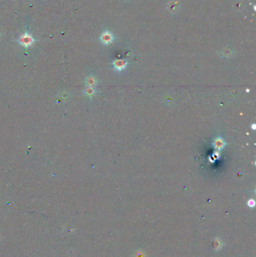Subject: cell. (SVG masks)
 Returning <instances> with one entry per match:
<instances>
[{
	"label": "cell",
	"mask_w": 256,
	"mask_h": 257,
	"mask_svg": "<svg viewBox=\"0 0 256 257\" xmlns=\"http://www.w3.org/2000/svg\"><path fill=\"white\" fill-rule=\"evenodd\" d=\"M18 43L20 44L22 46L25 47V48H28V47L32 45L35 42L34 38L32 37V36H31L29 33L27 32H25L24 34H23L22 36L19 38V39L17 40Z\"/></svg>",
	"instance_id": "obj_1"
},
{
	"label": "cell",
	"mask_w": 256,
	"mask_h": 257,
	"mask_svg": "<svg viewBox=\"0 0 256 257\" xmlns=\"http://www.w3.org/2000/svg\"><path fill=\"white\" fill-rule=\"evenodd\" d=\"M100 39H101V42L105 44V45H108V44L111 43L112 41H113V38L111 33L108 32V31H106V32H105L101 35Z\"/></svg>",
	"instance_id": "obj_2"
},
{
	"label": "cell",
	"mask_w": 256,
	"mask_h": 257,
	"mask_svg": "<svg viewBox=\"0 0 256 257\" xmlns=\"http://www.w3.org/2000/svg\"><path fill=\"white\" fill-rule=\"evenodd\" d=\"M113 65L116 69L118 70V71H121V70H123L126 67L127 62L125 60H116L113 62Z\"/></svg>",
	"instance_id": "obj_3"
},
{
	"label": "cell",
	"mask_w": 256,
	"mask_h": 257,
	"mask_svg": "<svg viewBox=\"0 0 256 257\" xmlns=\"http://www.w3.org/2000/svg\"><path fill=\"white\" fill-rule=\"evenodd\" d=\"M223 145H224V142H223V141H222V140L218 139V140H216V141H215V148H222V147H223Z\"/></svg>",
	"instance_id": "obj_4"
},
{
	"label": "cell",
	"mask_w": 256,
	"mask_h": 257,
	"mask_svg": "<svg viewBox=\"0 0 256 257\" xmlns=\"http://www.w3.org/2000/svg\"><path fill=\"white\" fill-rule=\"evenodd\" d=\"M95 82H96V80H95L93 78H91V77L90 78H89L88 80H87V83H88V84L90 86V87H92V86L94 84Z\"/></svg>",
	"instance_id": "obj_5"
},
{
	"label": "cell",
	"mask_w": 256,
	"mask_h": 257,
	"mask_svg": "<svg viewBox=\"0 0 256 257\" xmlns=\"http://www.w3.org/2000/svg\"><path fill=\"white\" fill-rule=\"evenodd\" d=\"M88 95H92V94L94 93V90L92 88V87H88V88L87 89V91H86Z\"/></svg>",
	"instance_id": "obj_6"
}]
</instances>
